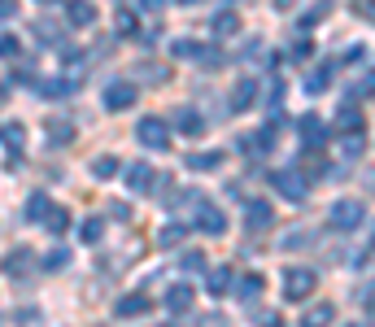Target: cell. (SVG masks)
Returning a JSON list of instances; mask_svg holds the SVG:
<instances>
[{"instance_id": "cell-33", "label": "cell", "mask_w": 375, "mask_h": 327, "mask_svg": "<svg viewBox=\"0 0 375 327\" xmlns=\"http://www.w3.org/2000/svg\"><path fill=\"white\" fill-rule=\"evenodd\" d=\"M18 18V0H0V22H13Z\"/></svg>"}, {"instance_id": "cell-34", "label": "cell", "mask_w": 375, "mask_h": 327, "mask_svg": "<svg viewBox=\"0 0 375 327\" xmlns=\"http://www.w3.org/2000/svg\"><path fill=\"white\" fill-rule=\"evenodd\" d=\"M35 35H40L44 44H53V40H57V26H53V22H35Z\"/></svg>"}, {"instance_id": "cell-10", "label": "cell", "mask_w": 375, "mask_h": 327, "mask_svg": "<svg viewBox=\"0 0 375 327\" xmlns=\"http://www.w3.org/2000/svg\"><path fill=\"white\" fill-rule=\"evenodd\" d=\"M175 127L184 131V136H201V131H205V122H201V113L192 109V105H179V109H175Z\"/></svg>"}, {"instance_id": "cell-39", "label": "cell", "mask_w": 375, "mask_h": 327, "mask_svg": "<svg viewBox=\"0 0 375 327\" xmlns=\"http://www.w3.org/2000/svg\"><path fill=\"white\" fill-rule=\"evenodd\" d=\"M40 5H53V0H40Z\"/></svg>"}, {"instance_id": "cell-9", "label": "cell", "mask_w": 375, "mask_h": 327, "mask_svg": "<svg viewBox=\"0 0 375 327\" xmlns=\"http://www.w3.org/2000/svg\"><path fill=\"white\" fill-rule=\"evenodd\" d=\"M113 314H118V319H140V314H149V297H144V292H127V297L113 305Z\"/></svg>"}, {"instance_id": "cell-23", "label": "cell", "mask_w": 375, "mask_h": 327, "mask_svg": "<svg viewBox=\"0 0 375 327\" xmlns=\"http://www.w3.org/2000/svg\"><path fill=\"white\" fill-rule=\"evenodd\" d=\"M223 161V153H192L188 157V170H214Z\"/></svg>"}, {"instance_id": "cell-28", "label": "cell", "mask_w": 375, "mask_h": 327, "mask_svg": "<svg viewBox=\"0 0 375 327\" xmlns=\"http://www.w3.org/2000/svg\"><path fill=\"white\" fill-rule=\"evenodd\" d=\"M66 262H70V249H53V253L40 262V266H44V271H57V266H66Z\"/></svg>"}, {"instance_id": "cell-21", "label": "cell", "mask_w": 375, "mask_h": 327, "mask_svg": "<svg viewBox=\"0 0 375 327\" xmlns=\"http://www.w3.org/2000/svg\"><path fill=\"white\" fill-rule=\"evenodd\" d=\"M236 31H240V18H236V13L232 9H227V13H218V18H214V35H236Z\"/></svg>"}, {"instance_id": "cell-35", "label": "cell", "mask_w": 375, "mask_h": 327, "mask_svg": "<svg viewBox=\"0 0 375 327\" xmlns=\"http://www.w3.org/2000/svg\"><path fill=\"white\" fill-rule=\"evenodd\" d=\"M175 57H197V44H188V40H179V44H175Z\"/></svg>"}, {"instance_id": "cell-27", "label": "cell", "mask_w": 375, "mask_h": 327, "mask_svg": "<svg viewBox=\"0 0 375 327\" xmlns=\"http://www.w3.org/2000/svg\"><path fill=\"white\" fill-rule=\"evenodd\" d=\"M136 31H140L136 13H131V9H122V13H118V35H136Z\"/></svg>"}, {"instance_id": "cell-4", "label": "cell", "mask_w": 375, "mask_h": 327, "mask_svg": "<svg viewBox=\"0 0 375 327\" xmlns=\"http://www.w3.org/2000/svg\"><path fill=\"white\" fill-rule=\"evenodd\" d=\"M35 266H40V257L31 253L26 244H18V249H13V253L5 257V275H9V280H26V275L35 271Z\"/></svg>"}, {"instance_id": "cell-19", "label": "cell", "mask_w": 375, "mask_h": 327, "mask_svg": "<svg viewBox=\"0 0 375 327\" xmlns=\"http://www.w3.org/2000/svg\"><path fill=\"white\" fill-rule=\"evenodd\" d=\"M44 227H48V232H53V236H61V232H66V227H70V214H66V209H48V214H44Z\"/></svg>"}, {"instance_id": "cell-7", "label": "cell", "mask_w": 375, "mask_h": 327, "mask_svg": "<svg viewBox=\"0 0 375 327\" xmlns=\"http://www.w3.org/2000/svg\"><path fill=\"white\" fill-rule=\"evenodd\" d=\"M271 223H275V214H271L266 201H249L244 205V227H249V232H262V227H271Z\"/></svg>"}, {"instance_id": "cell-30", "label": "cell", "mask_w": 375, "mask_h": 327, "mask_svg": "<svg viewBox=\"0 0 375 327\" xmlns=\"http://www.w3.org/2000/svg\"><path fill=\"white\" fill-rule=\"evenodd\" d=\"M340 127L345 131H362V113L358 109H340Z\"/></svg>"}, {"instance_id": "cell-29", "label": "cell", "mask_w": 375, "mask_h": 327, "mask_svg": "<svg viewBox=\"0 0 375 327\" xmlns=\"http://www.w3.org/2000/svg\"><path fill=\"white\" fill-rule=\"evenodd\" d=\"M101 236H105V223H101V218H88V223H83V240H88V244H96Z\"/></svg>"}, {"instance_id": "cell-12", "label": "cell", "mask_w": 375, "mask_h": 327, "mask_svg": "<svg viewBox=\"0 0 375 327\" xmlns=\"http://www.w3.org/2000/svg\"><path fill=\"white\" fill-rule=\"evenodd\" d=\"M197 227H201V232H209V236H223V232H227V218L218 214L214 205H201V214H197Z\"/></svg>"}, {"instance_id": "cell-15", "label": "cell", "mask_w": 375, "mask_h": 327, "mask_svg": "<svg viewBox=\"0 0 375 327\" xmlns=\"http://www.w3.org/2000/svg\"><path fill=\"white\" fill-rule=\"evenodd\" d=\"M166 310H175V314H188V310H192V288H188V284H175V288L166 292Z\"/></svg>"}, {"instance_id": "cell-36", "label": "cell", "mask_w": 375, "mask_h": 327, "mask_svg": "<svg viewBox=\"0 0 375 327\" xmlns=\"http://www.w3.org/2000/svg\"><path fill=\"white\" fill-rule=\"evenodd\" d=\"M184 266L188 271H201V253H184Z\"/></svg>"}, {"instance_id": "cell-24", "label": "cell", "mask_w": 375, "mask_h": 327, "mask_svg": "<svg viewBox=\"0 0 375 327\" xmlns=\"http://www.w3.org/2000/svg\"><path fill=\"white\" fill-rule=\"evenodd\" d=\"M301 327H332V305H319L301 319Z\"/></svg>"}, {"instance_id": "cell-31", "label": "cell", "mask_w": 375, "mask_h": 327, "mask_svg": "<svg viewBox=\"0 0 375 327\" xmlns=\"http://www.w3.org/2000/svg\"><path fill=\"white\" fill-rule=\"evenodd\" d=\"M328 83H332V74H328V70H314V74L305 79V88H310V92H323Z\"/></svg>"}, {"instance_id": "cell-26", "label": "cell", "mask_w": 375, "mask_h": 327, "mask_svg": "<svg viewBox=\"0 0 375 327\" xmlns=\"http://www.w3.org/2000/svg\"><path fill=\"white\" fill-rule=\"evenodd\" d=\"M0 136H5V144H9L13 153H18V149H22V136H26V127H22V122H9L5 131H0Z\"/></svg>"}, {"instance_id": "cell-5", "label": "cell", "mask_w": 375, "mask_h": 327, "mask_svg": "<svg viewBox=\"0 0 375 327\" xmlns=\"http://www.w3.org/2000/svg\"><path fill=\"white\" fill-rule=\"evenodd\" d=\"M153 184H157V170H153V166H144V161L127 166V188H131L136 196H140V192H153Z\"/></svg>"}, {"instance_id": "cell-6", "label": "cell", "mask_w": 375, "mask_h": 327, "mask_svg": "<svg viewBox=\"0 0 375 327\" xmlns=\"http://www.w3.org/2000/svg\"><path fill=\"white\" fill-rule=\"evenodd\" d=\"M271 184H275V192H280V196H288V201H301V196H305V184L297 179V170H280Z\"/></svg>"}, {"instance_id": "cell-14", "label": "cell", "mask_w": 375, "mask_h": 327, "mask_svg": "<svg viewBox=\"0 0 375 327\" xmlns=\"http://www.w3.org/2000/svg\"><path fill=\"white\" fill-rule=\"evenodd\" d=\"M44 131H48V140H53V144H70L74 140V122L70 118H48Z\"/></svg>"}, {"instance_id": "cell-20", "label": "cell", "mask_w": 375, "mask_h": 327, "mask_svg": "<svg viewBox=\"0 0 375 327\" xmlns=\"http://www.w3.org/2000/svg\"><path fill=\"white\" fill-rule=\"evenodd\" d=\"M118 170H122L118 157H96V161H92V175H96V179H113Z\"/></svg>"}, {"instance_id": "cell-2", "label": "cell", "mask_w": 375, "mask_h": 327, "mask_svg": "<svg viewBox=\"0 0 375 327\" xmlns=\"http://www.w3.org/2000/svg\"><path fill=\"white\" fill-rule=\"evenodd\" d=\"M314 271H305V266H292V271H284V297L288 301H301V297H310L314 292Z\"/></svg>"}, {"instance_id": "cell-1", "label": "cell", "mask_w": 375, "mask_h": 327, "mask_svg": "<svg viewBox=\"0 0 375 327\" xmlns=\"http://www.w3.org/2000/svg\"><path fill=\"white\" fill-rule=\"evenodd\" d=\"M136 136H140V144L144 149H153V153H161L170 144V127L161 122V118H140V127H136Z\"/></svg>"}, {"instance_id": "cell-17", "label": "cell", "mask_w": 375, "mask_h": 327, "mask_svg": "<svg viewBox=\"0 0 375 327\" xmlns=\"http://www.w3.org/2000/svg\"><path fill=\"white\" fill-rule=\"evenodd\" d=\"M236 292H240V301H257L262 297V275H244L236 284Z\"/></svg>"}, {"instance_id": "cell-18", "label": "cell", "mask_w": 375, "mask_h": 327, "mask_svg": "<svg viewBox=\"0 0 375 327\" xmlns=\"http://www.w3.org/2000/svg\"><path fill=\"white\" fill-rule=\"evenodd\" d=\"M157 244H161V249H175V244H184V223H166V227L157 232Z\"/></svg>"}, {"instance_id": "cell-3", "label": "cell", "mask_w": 375, "mask_h": 327, "mask_svg": "<svg viewBox=\"0 0 375 327\" xmlns=\"http://www.w3.org/2000/svg\"><path fill=\"white\" fill-rule=\"evenodd\" d=\"M136 105V83H127V79H113V83H105V109L122 113Z\"/></svg>"}, {"instance_id": "cell-8", "label": "cell", "mask_w": 375, "mask_h": 327, "mask_svg": "<svg viewBox=\"0 0 375 327\" xmlns=\"http://www.w3.org/2000/svg\"><path fill=\"white\" fill-rule=\"evenodd\" d=\"M362 223V209H358L353 201H336L332 205V227H340V232H349V227Z\"/></svg>"}, {"instance_id": "cell-32", "label": "cell", "mask_w": 375, "mask_h": 327, "mask_svg": "<svg viewBox=\"0 0 375 327\" xmlns=\"http://www.w3.org/2000/svg\"><path fill=\"white\" fill-rule=\"evenodd\" d=\"M18 57V40L13 35H0V61H13Z\"/></svg>"}, {"instance_id": "cell-16", "label": "cell", "mask_w": 375, "mask_h": 327, "mask_svg": "<svg viewBox=\"0 0 375 327\" xmlns=\"http://www.w3.org/2000/svg\"><path fill=\"white\" fill-rule=\"evenodd\" d=\"M227 288H232V271H227V266H218V271L205 275V292H209V297H223Z\"/></svg>"}, {"instance_id": "cell-25", "label": "cell", "mask_w": 375, "mask_h": 327, "mask_svg": "<svg viewBox=\"0 0 375 327\" xmlns=\"http://www.w3.org/2000/svg\"><path fill=\"white\" fill-rule=\"evenodd\" d=\"M253 101H257V83H249V79H244V83L236 88V105H232V109H249Z\"/></svg>"}, {"instance_id": "cell-38", "label": "cell", "mask_w": 375, "mask_h": 327, "mask_svg": "<svg viewBox=\"0 0 375 327\" xmlns=\"http://www.w3.org/2000/svg\"><path fill=\"white\" fill-rule=\"evenodd\" d=\"M179 5H197V0H179Z\"/></svg>"}, {"instance_id": "cell-13", "label": "cell", "mask_w": 375, "mask_h": 327, "mask_svg": "<svg viewBox=\"0 0 375 327\" xmlns=\"http://www.w3.org/2000/svg\"><path fill=\"white\" fill-rule=\"evenodd\" d=\"M323 136H328V127H323L314 113H305V118H301V140H305V149H319Z\"/></svg>"}, {"instance_id": "cell-22", "label": "cell", "mask_w": 375, "mask_h": 327, "mask_svg": "<svg viewBox=\"0 0 375 327\" xmlns=\"http://www.w3.org/2000/svg\"><path fill=\"white\" fill-rule=\"evenodd\" d=\"M48 209H53V205H48V196H40V192H35V196L26 201V218H31V223H44Z\"/></svg>"}, {"instance_id": "cell-11", "label": "cell", "mask_w": 375, "mask_h": 327, "mask_svg": "<svg viewBox=\"0 0 375 327\" xmlns=\"http://www.w3.org/2000/svg\"><path fill=\"white\" fill-rule=\"evenodd\" d=\"M66 18H70V26H92L96 22V5H92V0H70Z\"/></svg>"}, {"instance_id": "cell-37", "label": "cell", "mask_w": 375, "mask_h": 327, "mask_svg": "<svg viewBox=\"0 0 375 327\" xmlns=\"http://www.w3.org/2000/svg\"><path fill=\"white\" fill-rule=\"evenodd\" d=\"M275 5H280V9H292V5H297V0H275Z\"/></svg>"}]
</instances>
